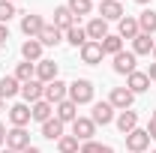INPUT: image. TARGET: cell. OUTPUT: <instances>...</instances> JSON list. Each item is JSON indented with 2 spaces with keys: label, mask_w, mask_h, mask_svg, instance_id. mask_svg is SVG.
<instances>
[{
  "label": "cell",
  "mask_w": 156,
  "mask_h": 153,
  "mask_svg": "<svg viewBox=\"0 0 156 153\" xmlns=\"http://www.w3.org/2000/svg\"><path fill=\"white\" fill-rule=\"evenodd\" d=\"M153 153H156V150H153Z\"/></svg>",
  "instance_id": "f6af8a7d"
},
{
  "label": "cell",
  "mask_w": 156,
  "mask_h": 153,
  "mask_svg": "<svg viewBox=\"0 0 156 153\" xmlns=\"http://www.w3.org/2000/svg\"><path fill=\"white\" fill-rule=\"evenodd\" d=\"M117 24H120V30H117L120 39H135L138 33H141V30H138V18H132V15H123Z\"/></svg>",
  "instance_id": "44dd1931"
},
{
  "label": "cell",
  "mask_w": 156,
  "mask_h": 153,
  "mask_svg": "<svg viewBox=\"0 0 156 153\" xmlns=\"http://www.w3.org/2000/svg\"><path fill=\"white\" fill-rule=\"evenodd\" d=\"M63 126H66V123H60L57 117H51V120H45V123H42V135H45V138H48V141H60V138H63Z\"/></svg>",
  "instance_id": "d4e9b609"
},
{
  "label": "cell",
  "mask_w": 156,
  "mask_h": 153,
  "mask_svg": "<svg viewBox=\"0 0 156 153\" xmlns=\"http://www.w3.org/2000/svg\"><path fill=\"white\" fill-rule=\"evenodd\" d=\"M135 54H132V51H120V54H114V63H111V66H114V72L117 75H132V72H135Z\"/></svg>",
  "instance_id": "ba28073f"
},
{
  "label": "cell",
  "mask_w": 156,
  "mask_h": 153,
  "mask_svg": "<svg viewBox=\"0 0 156 153\" xmlns=\"http://www.w3.org/2000/svg\"><path fill=\"white\" fill-rule=\"evenodd\" d=\"M15 78H18L21 84H24V81H33V78H36V63H27V60L18 63V66H15Z\"/></svg>",
  "instance_id": "4dcf8cb0"
},
{
  "label": "cell",
  "mask_w": 156,
  "mask_h": 153,
  "mask_svg": "<svg viewBox=\"0 0 156 153\" xmlns=\"http://www.w3.org/2000/svg\"><path fill=\"white\" fill-rule=\"evenodd\" d=\"M0 153H15V150H9V147H3V150H0Z\"/></svg>",
  "instance_id": "b9f144b4"
},
{
  "label": "cell",
  "mask_w": 156,
  "mask_h": 153,
  "mask_svg": "<svg viewBox=\"0 0 156 153\" xmlns=\"http://www.w3.org/2000/svg\"><path fill=\"white\" fill-rule=\"evenodd\" d=\"M108 102H111V108H114V111H129V108H132V102H135V93H132L129 87H114L111 96H108Z\"/></svg>",
  "instance_id": "3957f363"
},
{
  "label": "cell",
  "mask_w": 156,
  "mask_h": 153,
  "mask_svg": "<svg viewBox=\"0 0 156 153\" xmlns=\"http://www.w3.org/2000/svg\"><path fill=\"white\" fill-rule=\"evenodd\" d=\"M78 153H114V147H108V144H99V141H84Z\"/></svg>",
  "instance_id": "d6a6232c"
},
{
  "label": "cell",
  "mask_w": 156,
  "mask_h": 153,
  "mask_svg": "<svg viewBox=\"0 0 156 153\" xmlns=\"http://www.w3.org/2000/svg\"><path fill=\"white\" fill-rule=\"evenodd\" d=\"M42 99L51 102V105H60L63 99H69V84H63L60 78H54L51 84H45V96Z\"/></svg>",
  "instance_id": "277c9868"
},
{
  "label": "cell",
  "mask_w": 156,
  "mask_h": 153,
  "mask_svg": "<svg viewBox=\"0 0 156 153\" xmlns=\"http://www.w3.org/2000/svg\"><path fill=\"white\" fill-rule=\"evenodd\" d=\"M54 117H57L60 123H75L78 120V105L72 99H63L60 105H54Z\"/></svg>",
  "instance_id": "30bf717a"
},
{
  "label": "cell",
  "mask_w": 156,
  "mask_h": 153,
  "mask_svg": "<svg viewBox=\"0 0 156 153\" xmlns=\"http://www.w3.org/2000/svg\"><path fill=\"white\" fill-rule=\"evenodd\" d=\"M69 99H72L75 105H90V102H93V81L75 78V81L69 84Z\"/></svg>",
  "instance_id": "6da1fadb"
},
{
  "label": "cell",
  "mask_w": 156,
  "mask_h": 153,
  "mask_svg": "<svg viewBox=\"0 0 156 153\" xmlns=\"http://www.w3.org/2000/svg\"><path fill=\"white\" fill-rule=\"evenodd\" d=\"M84 30H87V39H90V42H102V39L108 36V21L105 18H93Z\"/></svg>",
  "instance_id": "e0dca14e"
},
{
  "label": "cell",
  "mask_w": 156,
  "mask_h": 153,
  "mask_svg": "<svg viewBox=\"0 0 156 153\" xmlns=\"http://www.w3.org/2000/svg\"><path fill=\"white\" fill-rule=\"evenodd\" d=\"M72 135H75L78 141H93V135H96V123H93L90 117H78L75 123H72Z\"/></svg>",
  "instance_id": "52a82bcc"
},
{
  "label": "cell",
  "mask_w": 156,
  "mask_h": 153,
  "mask_svg": "<svg viewBox=\"0 0 156 153\" xmlns=\"http://www.w3.org/2000/svg\"><path fill=\"white\" fill-rule=\"evenodd\" d=\"M90 120H93L96 126H108V123L114 120V108H111V102H96V105H93Z\"/></svg>",
  "instance_id": "4fadbf2b"
},
{
  "label": "cell",
  "mask_w": 156,
  "mask_h": 153,
  "mask_svg": "<svg viewBox=\"0 0 156 153\" xmlns=\"http://www.w3.org/2000/svg\"><path fill=\"white\" fill-rule=\"evenodd\" d=\"M147 135H150V141H156V111L150 114V126H147Z\"/></svg>",
  "instance_id": "e575fe53"
},
{
  "label": "cell",
  "mask_w": 156,
  "mask_h": 153,
  "mask_svg": "<svg viewBox=\"0 0 156 153\" xmlns=\"http://www.w3.org/2000/svg\"><path fill=\"white\" fill-rule=\"evenodd\" d=\"M138 30L147 33V36L156 33V12H153V9H144V12L138 15Z\"/></svg>",
  "instance_id": "4316f807"
},
{
  "label": "cell",
  "mask_w": 156,
  "mask_h": 153,
  "mask_svg": "<svg viewBox=\"0 0 156 153\" xmlns=\"http://www.w3.org/2000/svg\"><path fill=\"white\" fill-rule=\"evenodd\" d=\"M42 27H45V18L36 15V12H27V15H21V33L27 39H36L42 33Z\"/></svg>",
  "instance_id": "5b68a950"
},
{
  "label": "cell",
  "mask_w": 156,
  "mask_h": 153,
  "mask_svg": "<svg viewBox=\"0 0 156 153\" xmlns=\"http://www.w3.org/2000/svg\"><path fill=\"white\" fill-rule=\"evenodd\" d=\"M153 48H156V42H153V36H147V33H138V36L132 39V54H135V57L153 54Z\"/></svg>",
  "instance_id": "d6986e66"
},
{
  "label": "cell",
  "mask_w": 156,
  "mask_h": 153,
  "mask_svg": "<svg viewBox=\"0 0 156 153\" xmlns=\"http://www.w3.org/2000/svg\"><path fill=\"white\" fill-rule=\"evenodd\" d=\"M66 6H69V12H72L75 18H81V15H90V12H93V0H69Z\"/></svg>",
  "instance_id": "f546056e"
},
{
  "label": "cell",
  "mask_w": 156,
  "mask_h": 153,
  "mask_svg": "<svg viewBox=\"0 0 156 153\" xmlns=\"http://www.w3.org/2000/svg\"><path fill=\"white\" fill-rule=\"evenodd\" d=\"M63 36H66V42H69L72 48H81V45H87V42H90V39H87V30H84V27H78V24H75V27H69Z\"/></svg>",
  "instance_id": "83f0119b"
},
{
  "label": "cell",
  "mask_w": 156,
  "mask_h": 153,
  "mask_svg": "<svg viewBox=\"0 0 156 153\" xmlns=\"http://www.w3.org/2000/svg\"><path fill=\"white\" fill-rule=\"evenodd\" d=\"M126 87L132 90V93H144V90H150V78L147 72H132V75H126Z\"/></svg>",
  "instance_id": "ffe728a7"
},
{
  "label": "cell",
  "mask_w": 156,
  "mask_h": 153,
  "mask_svg": "<svg viewBox=\"0 0 156 153\" xmlns=\"http://www.w3.org/2000/svg\"><path fill=\"white\" fill-rule=\"evenodd\" d=\"M21 96L27 99V105H33V102H39V99L45 96V84L36 81V78H33V81H24V84H21Z\"/></svg>",
  "instance_id": "7c38bea8"
},
{
  "label": "cell",
  "mask_w": 156,
  "mask_h": 153,
  "mask_svg": "<svg viewBox=\"0 0 156 153\" xmlns=\"http://www.w3.org/2000/svg\"><path fill=\"white\" fill-rule=\"evenodd\" d=\"M153 57H156V48H153Z\"/></svg>",
  "instance_id": "7bdbcfd3"
},
{
  "label": "cell",
  "mask_w": 156,
  "mask_h": 153,
  "mask_svg": "<svg viewBox=\"0 0 156 153\" xmlns=\"http://www.w3.org/2000/svg\"><path fill=\"white\" fill-rule=\"evenodd\" d=\"M24 153H42V150H39V147H33V144H30V147H27V150H24Z\"/></svg>",
  "instance_id": "f35d334b"
},
{
  "label": "cell",
  "mask_w": 156,
  "mask_h": 153,
  "mask_svg": "<svg viewBox=\"0 0 156 153\" xmlns=\"http://www.w3.org/2000/svg\"><path fill=\"white\" fill-rule=\"evenodd\" d=\"M3 42H9V27H6V24H0V45H3Z\"/></svg>",
  "instance_id": "d590c367"
},
{
  "label": "cell",
  "mask_w": 156,
  "mask_h": 153,
  "mask_svg": "<svg viewBox=\"0 0 156 153\" xmlns=\"http://www.w3.org/2000/svg\"><path fill=\"white\" fill-rule=\"evenodd\" d=\"M15 93H21V81L15 75H6V78H0V96L3 99H12Z\"/></svg>",
  "instance_id": "484cf974"
},
{
  "label": "cell",
  "mask_w": 156,
  "mask_h": 153,
  "mask_svg": "<svg viewBox=\"0 0 156 153\" xmlns=\"http://www.w3.org/2000/svg\"><path fill=\"white\" fill-rule=\"evenodd\" d=\"M126 147H129V153H144L147 147H150L147 129H132V132L126 135Z\"/></svg>",
  "instance_id": "8992f818"
},
{
  "label": "cell",
  "mask_w": 156,
  "mask_h": 153,
  "mask_svg": "<svg viewBox=\"0 0 156 153\" xmlns=\"http://www.w3.org/2000/svg\"><path fill=\"white\" fill-rule=\"evenodd\" d=\"M54 78H57V63H54V60H39L36 63V81L51 84Z\"/></svg>",
  "instance_id": "9a60e30c"
},
{
  "label": "cell",
  "mask_w": 156,
  "mask_h": 153,
  "mask_svg": "<svg viewBox=\"0 0 156 153\" xmlns=\"http://www.w3.org/2000/svg\"><path fill=\"white\" fill-rule=\"evenodd\" d=\"M9 120H12V126H27V123L33 120V117H30V105H24V102H21V105H12V108H9Z\"/></svg>",
  "instance_id": "603a6c76"
},
{
  "label": "cell",
  "mask_w": 156,
  "mask_h": 153,
  "mask_svg": "<svg viewBox=\"0 0 156 153\" xmlns=\"http://www.w3.org/2000/svg\"><path fill=\"white\" fill-rule=\"evenodd\" d=\"M75 24H78V18L69 12V6H57V9H54V27H57V30L66 33V30L75 27Z\"/></svg>",
  "instance_id": "5bb4252c"
},
{
  "label": "cell",
  "mask_w": 156,
  "mask_h": 153,
  "mask_svg": "<svg viewBox=\"0 0 156 153\" xmlns=\"http://www.w3.org/2000/svg\"><path fill=\"white\" fill-rule=\"evenodd\" d=\"M36 39L42 42V48H45V45H48V48H54V45L63 42V30H57L54 24H45V27H42V33H39Z\"/></svg>",
  "instance_id": "2e32d148"
},
{
  "label": "cell",
  "mask_w": 156,
  "mask_h": 153,
  "mask_svg": "<svg viewBox=\"0 0 156 153\" xmlns=\"http://www.w3.org/2000/svg\"><path fill=\"white\" fill-rule=\"evenodd\" d=\"M6 147L15 150V153H24L27 147H30V135H27V129H24V126L6 129Z\"/></svg>",
  "instance_id": "7a4b0ae2"
},
{
  "label": "cell",
  "mask_w": 156,
  "mask_h": 153,
  "mask_svg": "<svg viewBox=\"0 0 156 153\" xmlns=\"http://www.w3.org/2000/svg\"><path fill=\"white\" fill-rule=\"evenodd\" d=\"M9 3H15V0H9Z\"/></svg>",
  "instance_id": "ee69618b"
},
{
  "label": "cell",
  "mask_w": 156,
  "mask_h": 153,
  "mask_svg": "<svg viewBox=\"0 0 156 153\" xmlns=\"http://www.w3.org/2000/svg\"><path fill=\"white\" fill-rule=\"evenodd\" d=\"M3 105H6V99H3V96H0V111H3Z\"/></svg>",
  "instance_id": "ab89813d"
},
{
  "label": "cell",
  "mask_w": 156,
  "mask_h": 153,
  "mask_svg": "<svg viewBox=\"0 0 156 153\" xmlns=\"http://www.w3.org/2000/svg\"><path fill=\"white\" fill-rule=\"evenodd\" d=\"M99 45H102V54H111V57L123 51V39H120V36H114V33H108V36L102 39Z\"/></svg>",
  "instance_id": "f1b7e54d"
},
{
  "label": "cell",
  "mask_w": 156,
  "mask_h": 153,
  "mask_svg": "<svg viewBox=\"0 0 156 153\" xmlns=\"http://www.w3.org/2000/svg\"><path fill=\"white\" fill-rule=\"evenodd\" d=\"M3 144H6V126L0 123V147H3Z\"/></svg>",
  "instance_id": "74e56055"
},
{
  "label": "cell",
  "mask_w": 156,
  "mask_h": 153,
  "mask_svg": "<svg viewBox=\"0 0 156 153\" xmlns=\"http://www.w3.org/2000/svg\"><path fill=\"white\" fill-rule=\"evenodd\" d=\"M123 15H126V12H123L120 0H99V18H105V21H120Z\"/></svg>",
  "instance_id": "9c48e42d"
},
{
  "label": "cell",
  "mask_w": 156,
  "mask_h": 153,
  "mask_svg": "<svg viewBox=\"0 0 156 153\" xmlns=\"http://www.w3.org/2000/svg\"><path fill=\"white\" fill-rule=\"evenodd\" d=\"M57 150L60 153H78L81 150V147H78V138L75 135H63V138L57 141Z\"/></svg>",
  "instance_id": "1f68e13d"
},
{
  "label": "cell",
  "mask_w": 156,
  "mask_h": 153,
  "mask_svg": "<svg viewBox=\"0 0 156 153\" xmlns=\"http://www.w3.org/2000/svg\"><path fill=\"white\" fill-rule=\"evenodd\" d=\"M78 51H81V63H87V66H96V63H102V57H105L99 42H87V45H81Z\"/></svg>",
  "instance_id": "8fae6325"
},
{
  "label": "cell",
  "mask_w": 156,
  "mask_h": 153,
  "mask_svg": "<svg viewBox=\"0 0 156 153\" xmlns=\"http://www.w3.org/2000/svg\"><path fill=\"white\" fill-rule=\"evenodd\" d=\"M51 114H54V105H51V102H45V99H39V102H33V105H30V117H33V120H39V123L51 120Z\"/></svg>",
  "instance_id": "7402d4cb"
},
{
  "label": "cell",
  "mask_w": 156,
  "mask_h": 153,
  "mask_svg": "<svg viewBox=\"0 0 156 153\" xmlns=\"http://www.w3.org/2000/svg\"><path fill=\"white\" fill-rule=\"evenodd\" d=\"M117 129H120L123 135H129L132 129H138V114L132 111V108H129V111H120V114H117Z\"/></svg>",
  "instance_id": "cb8c5ba5"
},
{
  "label": "cell",
  "mask_w": 156,
  "mask_h": 153,
  "mask_svg": "<svg viewBox=\"0 0 156 153\" xmlns=\"http://www.w3.org/2000/svg\"><path fill=\"white\" fill-rule=\"evenodd\" d=\"M147 78H150V81H156V63H150V69H147Z\"/></svg>",
  "instance_id": "8d00e7d4"
},
{
  "label": "cell",
  "mask_w": 156,
  "mask_h": 153,
  "mask_svg": "<svg viewBox=\"0 0 156 153\" xmlns=\"http://www.w3.org/2000/svg\"><path fill=\"white\" fill-rule=\"evenodd\" d=\"M12 15H18V12H15V3H9V0H0V24H6Z\"/></svg>",
  "instance_id": "836d02e7"
},
{
  "label": "cell",
  "mask_w": 156,
  "mask_h": 153,
  "mask_svg": "<svg viewBox=\"0 0 156 153\" xmlns=\"http://www.w3.org/2000/svg\"><path fill=\"white\" fill-rule=\"evenodd\" d=\"M21 57L27 60V63H39L42 60V42L39 39H27L21 45Z\"/></svg>",
  "instance_id": "ac0fdd59"
},
{
  "label": "cell",
  "mask_w": 156,
  "mask_h": 153,
  "mask_svg": "<svg viewBox=\"0 0 156 153\" xmlns=\"http://www.w3.org/2000/svg\"><path fill=\"white\" fill-rule=\"evenodd\" d=\"M135 3H141V6H147V3H150V0H135Z\"/></svg>",
  "instance_id": "60d3db41"
}]
</instances>
